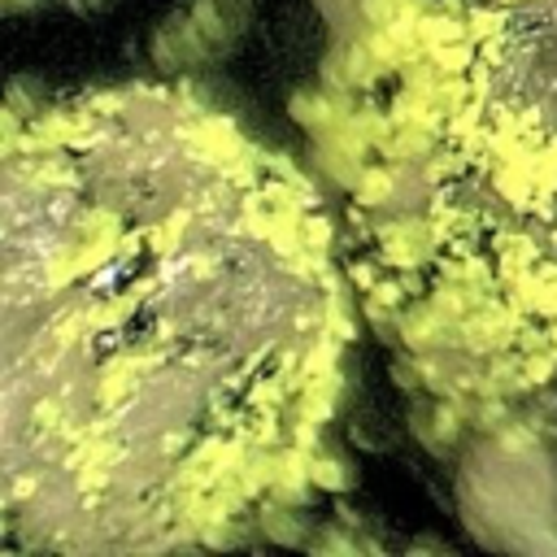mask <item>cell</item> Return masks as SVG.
Returning <instances> with one entry per match:
<instances>
[{
    "mask_svg": "<svg viewBox=\"0 0 557 557\" xmlns=\"http://www.w3.org/2000/svg\"><path fill=\"white\" fill-rule=\"evenodd\" d=\"M187 9H191L196 30L209 48V61H226L244 44V30L252 22V9L231 4V0H187Z\"/></svg>",
    "mask_w": 557,
    "mask_h": 557,
    "instance_id": "2",
    "label": "cell"
},
{
    "mask_svg": "<svg viewBox=\"0 0 557 557\" xmlns=\"http://www.w3.org/2000/svg\"><path fill=\"white\" fill-rule=\"evenodd\" d=\"M52 4H61V0H0V13H9V17H30V13H44V9H52Z\"/></svg>",
    "mask_w": 557,
    "mask_h": 557,
    "instance_id": "5",
    "label": "cell"
},
{
    "mask_svg": "<svg viewBox=\"0 0 557 557\" xmlns=\"http://www.w3.org/2000/svg\"><path fill=\"white\" fill-rule=\"evenodd\" d=\"M231 4H244V9H252V4H257V0H231Z\"/></svg>",
    "mask_w": 557,
    "mask_h": 557,
    "instance_id": "6",
    "label": "cell"
},
{
    "mask_svg": "<svg viewBox=\"0 0 557 557\" xmlns=\"http://www.w3.org/2000/svg\"><path fill=\"white\" fill-rule=\"evenodd\" d=\"M9 104H13L17 113L44 109V104H48V83H44L39 74H13V78H9Z\"/></svg>",
    "mask_w": 557,
    "mask_h": 557,
    "instance_id": "3",
    "label": "cell"
},
{
    "mask_svg": "<svg viewBox=\"0 0 557 557\" xmlns=\"http://www.w3.org/2000/svg\"><path fill=\"white\" fill-rule=\"evenodd\" d=\"M152 61H157V70H165V74H187V70L209 65V48H205V39H200L196 17H191L187 4L170 9V13L157 22V30H152Z\"/></svg>",
    "mask_w": 557,
    "mask_h": 557,
    "instance_id": "1",
    "label": "cell"
},
{
    "mask_svg": "<svg viewBox=\"0 0 557 557\" xmlns=\"http://www.w3.org/2000/svg\"><path fill=\"white\" fill-rule=\"evenodd\" d=\"M61 9H70V13H74V17H83V22H96V17L113 13V9H117V0H61Z\"/></svg>",
    "mask_w": 557,
    "mask_h": 557,
    "instance_id": "4",
    "label": "cell"
}]
</instances>
